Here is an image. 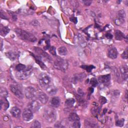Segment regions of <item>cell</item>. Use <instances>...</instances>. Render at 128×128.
Here are the masks:
<instances>
[{"label": "cell", "instance_id": "6da1fadb", "mask_svg": "<svg viewBox=\"0 0 128 128\" xmlns=\"http://www.w3.org/2000/svg\"><path fill=\"white\" fill-rule=\"evenodd\" d=\"M15 33L20 39L24 41L30 42H35L37 41V38L34 35L26 31L17 29L15 30Z\"/></svg>", "mask_w": 128, "mask_h": 128}, {"label": "cell", "instance_id": "7a4b0ae2", "mask_svg": "<svg viewBox=\"0 0 128 128\" xmlns=\"http://www.w3.org/2000/svg\"><path fill=\"white\" fill-rule=\"evenodd\" d=\"M44 118L49 123H53L57 119V113L55 110L51 108H46L43 113Z\"/></svg>", "mask_w": 128, "mask_h": 128}, {"label": "cell", "instance_id": "3957f363", "mask_svg": "<svg viewBox=\"0 0 128 128\" xmlns=\"http://www.w3.org/2000/svg\"><path fill=\"white\" fill-rule=\"evenodd\" d=\"M38 80L40 86L45 90L48 86H49L50 85H51V78L46 74H41L39 76Z\"/></svg>", "mask_w": 128, "mask_h": 128}, {"label": "cell", "instance_id": "277c9868", "mask_svg": "<svg viewBox=\"0 0 128 128\" xmlns=\"http://www.w3.org/2000/svg\"><path fill=\"white\" fill-rule=\"evenodd\" d=\"M54 66L56 69L61 71H65L68 68V63L65 60L59 58L56 60L55 62Z\"/></svg>", "mask_w": 128, "mask_h": 128}, {"label": "cell", "instance_id": "5b68a950", "mask_svg": "<svg viewBox=\"0 0 128 128\" xmlns=\"http://www.w3.org/2000/svg\"><path fill=\"white\" fill-rule=\"evenodd\" d=\"M31 73H32V68L28 67L22 71L17 72V73L16 74V77L19 80H25L29 78Z\"/></svg>", "mask_w": 128, "mask_h": 128}, {"label": "cell", "instance_id": "8992f818", "mask_svg": "<svg viewBox=\"0 0 128 128\" xmlns=\"http://www.w3.org/2000/svg\"><path fill=\"white\" fill-rule=\"evenodd\" d=\"M37 93L35 89L32 87H28L25 90V97L29 100H34L37 97Z\"/></svg>", "mask_w": 128, "mask_h": 128}, {"label": "cell", "instance_id": "52a82bcc", "mask_svg": "<svg viewBox=\"0 0 128 128\" xmlns=\"http://www.w3.org/2000/svg\"><path fill=\"white\" fill-rule=\"evenodd\" d=\"M22 118L25 121H30L33 118V112L29 108L25 109L23 112Z\"/></svg>", "mask_w": 128, "mask_h": 128}, {"label": "cell", "instance_id": "ba28073f", "mask_svg": "<svg viewBox=\"0 0 128 128\" xmlns=\"http://www.w3.org/2000/svg\"><path fill=\"white\" fill-rule=\"evenodd\" d=\"M11 92L17 97L21 99L23 97V94L20 87L17 85H11L10 86Z\"/></svg>", "mask_w": 128, "mask_h": 128}, {"label": "cell", "instance_id": "9c48e42d", "mask_svg": "<svg viewBox=\"0 0 128 128\" xmlns=\"http://www.w3.org/2000/svg\"><path fill=\"white\" fill-rule=\"evenodd\" d=\"M37 96L38 100L43 104H46L49 100L48 96L42 91H39L37 93Z\"/></svg>", "mask_w": 128, "mask_h": 128}, {"label": "cell", "instance_id": "30bf717a", "mask_svg": "<svg viewBox=\"0 0 128 128\" xmlns=\"http://www.w3.org/2000/svg\"><path fill=\"white\" fill-rule=\"evenodd\" d=\"M34 51L36 53V54L39 57H40V58L47 59L48 60L51 59V58L49 56V55H48L47 53H46V52H45L43 50L40 49V48L35 47V48H34Z\"/></svg>", "mask_w": 128, "mask_h": 128}, {"label": "cell", "instance_id": "8fae6325", "mask_svg": "<svg viewBox=\"0 0 128 128\" xmlns=\"http://www.w3.org/2000/svg\"><path fill=\"white\" fill-rule=\"evenodd\" d=\"M41 108V105L36 100H33L30 104L29 106V108L31 109L33 112H37Z\"/></svg>", "mask_w": 128, "mask_h": 128}, {"label": "cell", "instance_id": "7c38bea8", "mask_svg": "<svg viewBox=\"0 0 128 128\" xmlns=\"http://www.w3.org/2000/svg\"><path fill=\"white\" fill-rule=\"evenodd\" d=\"M118 51L117 49L115 47H112L109 49L108 56L111 59H115L117 58L118 56Z\"/></svg>", "mask_w": 128, "mask_h": 128}, {"label": "cell", "instance_id": "4fadbf2b", "mask_svg": "<svg viewBox=\"0 0 128 128\" xmlns=\"http://www.w3.org/2000/svg\"><path fill=\"white\" fill-rule=\"evenodd\" d=\"M120 72L122 75V77L123 79V80L127 81L128 76V68L127 66L124 65L121 67L120 69Z\"/></svg>", "mask_w": 128, "mask_h": 128}, {"label": "cell", "instance_id": "5bb4252c", "mask_svg": "<svg viewBox=\"0 0 128 128\" xmlns=\"http://www.w3.org/2000/svg\"><path fill=\"white\" fill-rule=\"evenodd\" d=\"M11 114L15 118H18L20 117L21 114V110L18 108V107H13L10 111Z\"/></svg>", "mask_w": 128, "mask_h": 128}, {"label": "cell", "instance_id": "9a60e30c", "mask_svg": "<svg viewBox=\"0 0 128 128\" xmlns=\"http://www.w3.org/2000/svg\"><path fill=\"white\" fill-rule=\"evenodd\" d=\"M46 91L49 95L51 96H54L55 94H56L57 92V89L54 85H50L46 89Z\"/></svg>", "mask_w": 128, "mask_h": 128}, {"label": "cell", "instance_id": "2e32d148", "mask_svg": "<svg viewBox=\"0 0 128 128\" xmlns=\"http://www.w3.org/2000/svg\"><path fill=\"white\" fill-rule=\"evenodd\" d=\"M111 76L110 75L101 76L98 78V81L100 83H106L110 81Z\"/></svg>", "mask_w": 128, "mask_h": 128}, {"label": "cell", "instance_id": "e0dca14e", "mask_svg": "<svg viewBox=\"0 0 128 128\" xmlns=\"http://www.w3.org/2000/svg\"><path fill=\"white\" fill-rule=\"evenodd\" d=\"M51 106L54 108H57L60 106V100L58 97H54L51 101Z\"/></svg>", "mask_w": 128, "mask_h": 128}, {"label": "cell", "instance_id": "ac0fdd59", "mask_svg": "<svg viewBox=\"0 0 128 128\" xmlns=\"http://www.w3.org/2000/svg\"><path fill=\"white\" fill-rule=\"evenodd\" d=\"M6 55L12 61H14L16 60V59H17V57H18L17 53H16L15 52H12V51L8 52L6 53Z\"/></svg>", "mask_w": 128, "mask_h": 128}, {"label": "cell", "instance_id": "d6986e66", "mask_svg": "<svg viewBox=\"0 0 128 128\" xmlns=\"http://www.w3.org/2000/svg\"><path fill=\"white\" fill-rule=\"evenodd\" d=\"M116 39L118 41H121L125 38V35L119 30H117L115 33Z\"/></svg>", "mask_w": 128, "mask_h": 128}, {"label": "cell", "instance_id": "ffe728a7", "mask_svg": "<svg viewBox=\"0 0 128 128\" xmlns=\"http://www.w3.org/2000/svg\"><path fill=\"white\" fill-rule=\"evenodd\" d=\"M69 120L71 122H75L77 121H80V119L79 117V116L76 114V113H73L70 114L69 116Z\"/></svg>", "mask_w": 128, "mask_h": 128}, {"label": "cell", "instance_id": "44dd1931", "mask_svg": "<svg viewBox=\"0 0 128 128\" xmlns=\"http://www.w3.org/2000/svg\"><path fill=\"white\" fill-rule=\"evenodd\" d=\"M75 102V100L74 99H69L67 100L65 102V106L67 108H71L73 107Z\"/></svg>", "mask_w": 128, "mask_h": 128}, {"label": "cell", "instance_id": "7402d4cb", "mask_svg": "<svg viewBox=\"0 0 128 128\" xmlns=\"http://www.w3.org/2000/svg\"><path fill=\"white\" fill-rule=\"evenodd\" d=\"M58 53L61 56H65L67 54V50L65 47H61L58 50Z\"/></svg>", "mask_w": 128, "mask_h": 128}, {"label": "cell", "instance_id": "603a6c76", "mask_svg": "<svg viewBox=\"0 0 128 128\" xmlns=\"http://www.w3.org/2000/svg\"><path fill=\"white\" fill-rule=\"evenodd\" d=\"M10 32V29L6 27H4L3 28H2L1 29V35L5 37V36H6Z\"/></svg>", "mask_w": 128, "mask_h": 128}, {"label": "cell", "instance_id": "cb8c5ba5", "mask_svg": "<svg viewBox=\"0 0 128 128\" xmlns=\"http://www.w3.org/2000/svg\"><path fill=\"white\" fill-rule=\"evenodd\" d=\"M85 74H80V75H77L76 76H74V81L77 83V81H80L81 80H83L84 78L85 79Z\"/></svg>", "mask_w": 128, "mask_h": 128}, {"label": "cell", "instance_id": "d4e9b609", "mask_svg": "<svg viewBox=\"0 0 128 128\" xmlns=\"http://www.w3.org/2000/svg\"><path fill=\"white\" fill-rule=\"evenodd\" d=\"M4 105V110H6L9 107V102L7 101V100L6 99V98H4V101H3L2 100H1V108H2L3 105Z\"/></svg>", "mask_w": 128, "mask_h": 128}, {"label": "cell", "instance_id": "484cf974", "mask_svg": "<svg viewBox=\"0 0 128 128\" xmlns=\"http://www.w3.org/2000/svg\"><path fill=\"white\" fill-rule=\"evenodd\" d=\"M0 94H1V96L2 97L4 98H6L8 96V92L7 91V90L5 88H2L1 89V92H0Z\"/></svg>", "mask_w": 128, "mask_h": 128}, {"label": "cell", "instance_id": "4316f807", "mask_svg": "<svg viewBox=\"0 0 128 128\" xmlns=\"http://www.w3.org/2000/svg\"><path fill=\"white\" fill-rule=\"evenodd\" d=\"M26 68V67L25 65H23L22 64H19L16 67V70L17 72H20L24 70H25Z\"/></svg>", "mask_w": 128, "mask_h": 128}, {"label": "cell", "instance_id": "83f0119b", "mask_svg": "<svg viewBox=\"0 0 128 128\" xmlns=\"http://www.w3.org/2000/svg\"><path fill=\"white\" fill-rule=\"evenodd\" d=\"M41 127V123L37 120H35L33 123H32L31 126V128H39Z\"/></svg>", "mask_w": 128, "mask_h": 128}, {"label": "cell", "instance_id": "f1b7e54d", "mask_svg": "<svg viewBox=\"0 0 128 128\" xmlns=\"http://www.w3.org/2000/svg\"><path fill=\"white\" fill-rule=\"evenodd\" d=\"M35 61L38 63V65L42 68V69H45L46 67L44 65V64L41 60H40L39 59H38V58L36 57V58H35Z\"/></svg>", "mask_w": 128, "mask_h": 128}, {"label": "cell", "instance_id": "f546056e", "mask_svg": "<svg viewBox=\"0 0 128 128\" xmlns=\"http://www.w3.org/2000/svg\"><path fill=\"white\" fill-rule=\"evenodd\" d=\"M90 84L92 86V87H96V86H97V85L98 84L97 80L94 78H92L91 81H90Z\"/></svg>", "mask_w": 128, "mask_h": 128}, {"label": "cell", "instance_id": "4dcf8cb0", "mask_svg": "<svg viewBox=\"0 0 128 128\" xmlns=\"http://www.w3.org/2000/svg\"><path fill=\"white\" fill-rule=\"evenodd\" d=\"M118 16H119V18H121V19H124V18L126 17L125 11L124 10H123L119 11V12H118Z\"/></svg>", "mask_w": 128, "mask_h": 128}, {"label": "cell", "instance_id": "1f68e13d", "mask_svg": "<svg viewBox=\"0 0 128 128\" xmlns=\"http://www.w3.org/2000/svg\"><path fill=\"white\" fill-rule=\"evenodd\" d=\"M82 68H83V69H85L87 70V72H88L89 73H90L91 72V71L95 68V67H94L93 66H82Z\"/></svg>", "mask_w": 128, "mask_h": 128}, {"label": "cell", "instance_id": "d6a6232c", "mask_svg": "<svg viewBox=\"0 0 128 128\" xmlns=\"http://www.w3.org/2000/svg\"><path fill=\"white\" fill-rule=\"evenodd\" d=\"M124 122H125V120L123 119L117 120L116 122V125L118 127H122L124 124Z\"/></svg>", "mask_w": 128, "mask_h": 128}, {"label": "cell", "instance_id": "836d02e7", "mask_svg": "<svg viewBox=\"0 0 128 128\" xmlns=\"http://www.w3.org/2000/svg\"><path fill=\"white\" fill-rule=\"evenodd\" d=\"M73 128H79L81 127V123H80V121H77L74 122L73 125H72Z\"/></svg>", "mask_w": 128, "mask_h": 128}, {"label": "cell", "instance_id": "e575fe53", "mask_svg": "<svg viewBox=\"0 0 128 128\" xmlns=\"http://www.w3.org/2000/svg\"><path fill=\"white\" fill-rule=\"evenodd\" d=\"M125 22V20L123 19H121V18H118V19L116 20V24L117 25H120L123 24Z\"/></svg>", "mask_w": 128, "mask_h": 128}, {"label": "cell", "instance_id": "d590c367", "mask_svg": "<svg viewBox=\"0 0 128 128\" xmlns=\"http://www.w3.org/2000/svg\"><path fill=\"white\" fill-rule=\"evenodd\" d=\"M128 57V49H127L125 50V51H124V52H123V53L122 55V58L123 59H127Z\"/></svg>", "mask_w": 128, "mask_h": 128}, {"label": "cell", "instance_id": "8d00e7d4", "mask_svg": "<svg viewBox=\"0 0 128 128\" xmlns=\"http://www.w3.org/2000/svg\"><path fill=\"white\" fill-rule=\"evenodd\" d=\"M99 101L102 105H103V104H105L107 102V99L105 97H102V96H101L99 98Z\"/></svg>", "mask_w": 128, "mask_h": 128}, {"label": "cell", "instance_id": "74e56055", "mask_svg": "<svg viewBox=\"0 0 128 128\" xmlns=\"http://www.w3.org/2000/svg\"><path fill=\"white\" fill-rule=\"evenodd\" d=\"M49 52L51 54H52L53 55H56V49L54 47H52L50 48Z\"/></svg>", "mask_w": 128, "mask_h": 128}, {"label": "cell", "instance_id": "f35d334b", "mask_svg": "<svg viewBox=\"0 0 128 128\" xmlns=\"http://www.w3.org/2000/svg\"><path fill=\"white\" fill-rule=\"evenodd\" d=\"M1 17L2 19H8V18H7L6 15H4V13L3 14V12L2 11H1Z\"/></svg>", "mask_w": 128, "mask_h": 128}, {"label": "cell", "instance_id": "ab89813d", "mask_svg": "<svg viewBox=\"0 0 128 128\" xmlns=\"http://www.w3.org/2000/svg\"><path fill=\"white\" fill-rule=\"evenodd\" d=\"M83 2L85 4V5L86 6H90L92 3V1H83Z\"/></svg>", "mask_w": 128, "mask_h": 128}, {"label": "cell", "instance_id": "60d3db41", "mask_svg": "<svg viewBox=\"0 0 128 128\" xmlns=\"http://www.w3.org/2000/svg\"><path fill=\"white\" fill-rule=\"evenodd\" d=\"M106 37H107L109 39H111V38H113V36H112V35H111L110 34H107L106 35Z\"/></svg>", "mask_w": 128, "mask_h": 128}]
</instances>
